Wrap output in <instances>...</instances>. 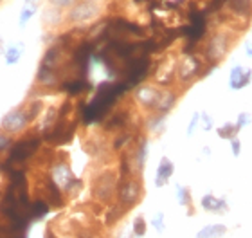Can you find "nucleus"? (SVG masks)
Returning <instances> with one entry per match:
<instances>
[{
  "mask_svg": "<svg viewBox=\"0 0 252 238\" xmlns=\"http://www.w3.org/2000/svg\"><path fill=\"white\" fill-rule=\"evenodd\" d=\"M252 123V116L249 114V112H240L236 117V125L240 128H245L247 125H251Z\"/></svg>",
  "mask_w": 252,
  "mask_h": 238,
  "instance_id": "nucleus-28",
  "label": "nucleus"
},
{
  "mask_svg": "<svg viewBox=\"0 0 252 238\" xmlns=\"http://www.w3.org/2000/svg\"><path fill=\"white\" fill-rule=\"evenodd\" d=\"M177 199H179L180 206H191V191L186 186H177Z\"/></svg>",
  "mask_w": 252,
  "mask_h": 238,
  "instance_id": "nucleus-25",
  "label": "nucleus"
},
{
  "mask_svg": "<svg viewBox=\"0 0 252 238\" xmlns=\"http://www.w3.org/2000/svg\"><path fill=\"white\" fill-rule=\"evenodd\" d=\"M229 143H231L232 155H234V157H240V154H242V141L238 137H234V139H231Z\"/></svg>",
  "mask_w": 252,
  "mask_h": 238,
  "instance_id": "nucleus-32",
  "label": "nucleus"
},
{
  "mask_svg": "<svg viewBox=\"0 0 252 238\" xmlns=\"http://www.w3.org/2000/svg\"><path fill=\"white\" fill-rule=\"evenodd\" d=\"M166 127V114H157L152 112V117H148L146 128L150 134H160Z\"/></svg>",
  "mask_w": 252,
  "mask_h": 238,
  "instance_id": "nucleus-19",
  "label": "nucleus"
},
{
  "mask_svg": "<svg viewBox=\"0 0 252 238\" xmlns=\"http://www.w3.org/2000/svg\"><path fill=\"white\" fill-rule=\"evenodd\" d=\"M242 128L238 127L236 121H227L223 123L221 127L216 128V134H218V137L220 139H227V141H231V139L238 137V132H240Z\"/></svg>",
  "mask_w": 252,
  "mask_h": 238,
  "instance_id": "nucleus-20",
  "label": "nucleus"
},
{
  "mask_svg": "<svg viewBox=\"0 0 252 238\" xmlns=\"http://www.w3.org/2000/svg\"><path fill=\"white\" fill-rule=\"evenodd\" d=\"M146 228H148V224H146V220H144V217H142V215H137V217L133 218V226H131L133 237L135 238L144 237V235H146Z\"/></svg>",
  "mask_w": 252,
  "mask_h": 238,
  "instance_id": "nucleus-23",
  "label": "nucleus"
},
{
  "mask_svg": "<svg viewBox=\"0 0 252 238\" xmlns=\"http://www.w3.org/2000/svg\"><path fill=\"white\" fill-rule=\"evenodd\" d=\"M106 2L105 0H78L76 4L67 11V26L74 29L94 26L105 15Z\"/></svg>",
  "mask_w": 252,
  "mask_h": 238,
  "instance_id": "nucleus-2",
  "label": "nucleus"
},
{
  "mask_svg": "<svg viewBox=\"0 0 252 238\" xmlns=\"http://www.w3.org/2000/svg\"><path fill=\"white\" fill-rule=\"evenodd\" d=\"M60 83V74L56 70L45 69V67H40L36 74V85L43 87V89H53V87H58Z\"/></svg>",
  "mask_w": 252,
  "mask_h": 238,
  "instance_id": "nucleus-16",
  "label": "nucleus"
},
{
  "mask_svg": "<svg viewBox=\"0 0 252 238\" xmlns=\"http://www.w3.org/2000/svg\"><path fill=\"white\" fill-rule=\"evenodd\" d=\"M2 53H5V51H4V40L0 38V54H2Z\"/></svg>",
  "mask_w": 252,
  "mask_h": 238,
  "instance_id": "nucleus-37",
  "label": "nucleus"
},
{
  "mask_svg": "<svg viewBox=\"0 0 252 238\" xmlns=\"http://www.w3.org/2000/svg\"><path fill=\"white\" fill-rule=\"evenodd\" d=\"M177 101H179V94H177L173 89H169V87H162L157 105H155V110L153 112H157V114H166V116H168L169 112L175 108Z\"/></svg>",
  "mask_w": 252,
  "mask_h": 238,
  "instance_id": "nucleus-12",
  "label": "nucleus"
},
{
  "mask_svg": "<svg viewBox=\"0 0 252 238\" xmlns=\"http://www.w3.org/2000/svg\"><path fill=\"white\" fill-rule=\"evenodd\" d=\"M24 2H26V5H34V7H38L42 0H24Z\"/></svg>",
  "mask_w": 252,
  "mask_h": 238,
  "instance_id": "nucleus-33",
  "label": "nucleus"
},
{
  "mask_svg": "<svg viewBox=\"0 0 252 238\" xmlns=\"http://www.w3.org/2000/svg\"><path fill=\"white\" fill-rule=\"evenodd\" d=\"M227 233V228L223 224H211V226H205L198 231L196 238H221Z\"/></svg>",
  "mask_w": 252,
  "mask_h": 238,
  "instance_id": "nucleus-18",
  "label": "nucleus"
},
{
  "mask_svg": "<svg viewBox=\"0 0 252 238\" xmlns=\"http://www.w3.org/2000/svg\"><path fill=\"white\" fill-rule=\"evenodd\" d=\"M31 123L27 119V114L24 110V105L18 106V108H13L9 110L7 114L4 116L2 123H0V130H4L5 134H9V136H18L29 127Z\"/></svg>",
  "mask_w": 252,
  "mask_h": 238,
  "instance_id": "nucleus-7",
  "label": "nucleus"
},
{
  "mask_svg": "<svg viewBox=\"0 0 252 238\" xmlns=\"http://www.w3.org/2000/svg\"><path fill=\"white\" fill-rule=\"evenodd\" d=\"M205 65H209L204 60V56H198V54H182L177 60V81L180 85H191L194 79L205 76Z\"/></svg>",
  "mask_w": 252,
  "mask_h": 238,
  "instance_id": "nucleus-3",
  "label": "nucleus"
},
{
  "mask_svg": "<svg viewBox=\"0 0 252 238\" xmlns=\"http://www.w3.org/2000/svg\"><path fill=\"white\" fill-rule=\"evenodd\" d=\"M22 53H24V43H16V45H11L7 51H5V64L7 65H15L18 64Z\"/></svg>",
  "mask_w": 252,
  "mask_h": 238,
  "instance_id": "nucleus-21",
  "label": "nucleus"
},
{
  "mask_svg": "<svg viewBox=\"0 0 252 238\" xmlns=\"http://www.w3.org/2000/svg\"><path fill=\"white\" fill-rule=\"evenodd\" d=\"M2 2H4V0H0V4H2Z\"/></svg>",
  "mask_w": 252,
  "mask_h": 238,
  "instance_id": "nucleus-39",
  "label": "nucleus"
},
{
  "mask_svg": "<svg viewBox=\"0 0 252 238\" xmlns=\"http://www.w3.org/2000/svg\"><path fill=\"white\" fill-rule=\"evenodd\" d=\"M238 40V34L234 33V29H229V27H218L211 33L207 42H205L204 47V60L211 67H216V65L223 62L227 58V54L231 53L232 45Z\"/></svg>",
  "mask_w": 252,
  "mask_h": 238,
  "instance_id": "nucleus-1",
  "label": "nucleus"
},
{
  "mask_svg": "<svg viewBox=\"0 0 252 238\" xmlns=\"http://www.w3.org/2000/svg\"><path fill=\"white\" fill-rule=\"evenodd\" d=\"M45 238H56V237H54V233L51 229H47V231H45Z\"/></svg>",
  "mask_w": 252,
  "mask_h": 238,
  "instance_id": "nucleus-36",
  "label": "nucleus"
},
{
  "mask_svg": "<svg viewBox=\"0 0 252 238\" xmlns=\"http://www.w3.org/2000/svg\"><path fill=\"white\" fill-rule=\"evenodd\" d=\"M76 2H78V0H47L49 5H53V7H56V9L65 11V13H67Z\"/></svg>",
  "mask_w": 252,
  "mask_h": 238,
  "instance_id": "nucleus-26",
  "label": "nucleus"
},
{
  "mask_svg": "<svg viewBox=\"0 0 252 238\" xmlns=\"http://www.w3.org/2000/svg\"><path fill=\"white\" fill-rule=\"evenodd\" d=\"M13 144H15V139H13V136L5 134L4 130H0V157H2V155H5L7 152H11Z\"/></svg>",
  "mask_w": 252,
  "mask_h": 238,
  "instance_id": "nucleus-24",
  "label": "nucleus"
},
{
  "mask_svg": "<svg viewBox=\"0 0 252 238\" xmlns=\"http://www.w3.org/2000/svg\"><path fill=\"white\" fill-rule=\"evenodd\" d=\"M152 226L157 229L158 233H162L164 229H166V224H164V215H162V213H157V215H155V218L152 220Z\"/></svg>",
  "mask_w": 252,
  "mask_h": 238,
  "instance_id": "nucleus-29",
  "label": "nucleus"
},
{
  "mask_svg": "<svg viewBox=\"0 0 252 238\" xmlns=\"http://www.w3.org/2000/svg\"><path fill=\"white\" fill-rule=\"evenodd\" d=\"M49 177H51V180L58 186L63 193H65L68 186L76 180V175H74L72 168H70V164H68L67 161H54L53 166H51Z\"/></svg>",
  "mask_w": 252,
  "mask_h": 238,
  "instance_id": "nucleus-8",
  "label": "nucleus"
},
{
  "mask_svg": "<svg viewBox=\"0 0 252 238\" xmlns=\"http://www.w3.org/2000/svg\"><path fill=\"white\" fill-rule=\"evenodd\" d=\"M245 53H247V56L252 58V42H249L247 45H245Z\"/></svg>",
  "mask_w": 252,
  "mask_h": 238,
  "instance_id": "nucleus-34",
  "label": "nucleus"
},
{
  "mask_svg": "<svg viewBox=\"0 0 252 238\" xmlns=\"http://www.w3.org/2000/svg\"><path fill=\"white\" fill-rule=\"evenodd\" d=\"M198 123H200V112H194L193 117H191V121H189V125H188V136H193L196 127H198Z\"/></svg>",
  "mask_w": 252,
  "mask_h": 238,
  "instance_id": "nucleus-30",
  "label": "nucleus"
},
{
  "mask_svg": "<svg viewBox=\"0 0 252 238\" xmlns=\"http://www.w3.org/2000/svg\"><path fill=\"white\" fill-rule=\"evenodd\" d=\"M121 238H130V237H121Z\"/></svg>",
  "mask_w": 252,
  "mask_h": 238,
  "instance_id": "nucleus-38",
  "label": "nucleus"
},
{
  "mask_svg": "<svg viewBox=\"0 0 252 238\" xmlns=\"http://www.w3.org/2000/svg\"><path fill=\"white\" fill-rule=\"evenodd\" d=\"M67 13L62 9H56L53 5H49L43 9V16H42V22L43 26L47 27L49 31H58L62 29L63 26H67Z\"/></svg>",
  "mask_w": 252,
  "mask_h": 238,
  "instance_id": "nucleus-10",
  "label": "nucleus"
},
{
  "mask_svg": "<svg viewBox=\"0 0 252 238\" xmlns=\"http://www.w3.org/2000/svg\"><path fill=\"white\" fill-rule=\"evenodd\" d=\"M200 123H202V128L204 130H211V128L215 127V123H213V117L209 116V114H200Z\"/></svg>",
  "mask_w": 252,
  "mask_h": 238,
  "instance_id": "nucleus-31",
  "label": "nucleus"
},
{
  "mask_svg": "<svg viewBox=\"0 0 252 238\" xmlns=\"http://www.w3.org/2000/svg\"><path fill=\"white\" fill-rule=\"evenodd\" d=\"M125 213H126V209L119 202H117V204H112V206L108 207V213H106V226H114Z\"/></svg>",
  "mask_w": 252,
  "mask_h": 238,
  "instance_id": "nucleus-22",
  "label": "nucleus"
},
{
  "mask_svg": "<svg viewBox=\"0 0 252 238\" xmlns=\"http://www.w3.org/2000/svg\"><path fill=\"white\" fill-rule=\"evenodd\" d=\"M175 173V164L169 157H162L157 166V175H155V186L162 188L169 182L171 175Z\"/></svg>",
  "mask_w": 252,
  "mask_h": 238,
  "instance_id": "nucleus-14",
  "label": "nucleus"
},
{
  "mask_svg": "<svg viewBox=\"0 0 252 238\" xmlns=\"http://www.w3.org/2000/svg\"><path fill=\"white\" fill-rule=\"evenodd\" d=\"M24 110H26L29 123H34L38 117L42 116V112L45 110V105H43V101H40V100L27 101L26 105H24Z\"/></svg>",
  "mask_w": 252,
  "mask_h": 238,
  "instance_id": "nucleus-17",
  "label": "nucleus"
},
{
  "mask_svg": "<svg viewBox=\"0 0 252 238\" xmlns=\"http://www.w3.org/2000/svg\"><path fill=\"white\" fill-rule=\"evenodd\" d=\"M117 184L119 177L114 170H105L95 175L92 182V197L101 204H112V201L117 197Z\"/></svg>",
  "mask_w": 252,
  "mask_h": 238,
  "instance_id": "nucleus-5",
  "label": "nucleus"
},
{
  "mask_svg": "<svg viewBox=\"0 0 252 238\" xmlns=\"http://www.w3.org/2000/svg\"><path fill=\"white\" fill-rule=\"evenodd\" d=\"M78 238H94L92 237V233H89V231H83V233H79Z\"/></svg>",
  "mask_w": 252,
  "mask_h": 238,
  "instance_id": "nucleus-35",
  "label": "nucleus"
},
{
  "mask_svg": "<svg viewBox=\"0 0 252 238\" xmlns=\"http://www.w3.org/2000/svg\"><path fill=\"white\" fill-rule=\"evenodd\" d=\"M40 119V125H38V132L40 134H47L54 128V125L58 123L60 119V108L56 106H47L45 110L42 112V116L38 117Z\"/></svg>",
  "mask_w": 252,
  "mask_h": 238,
  "instance_id": "nucleus-15",
  "label": "nucleus"
},
{
  "mask_svg": "<svg viewBox=\"0 0 252 238\" xmlns=\"http://www.w3.org/2000/svg\"><path fill=\"white\" fill-rule=\"evenodd\" d=\"M160 90H162V87L157 83H141L133 90V101L141 106L142 110H146L152 114V112L155 110V105H157V101H158Z\"/></svg>",
  "mask_w": 252,
  "mask_h": 238,
  "instance_id": "nucleus-6",
  "label": "nucleus"
},
{
  "mask_svg": "<svg viewBox=\"0 0 252 238\" xmlns=\"http://www.w3.org/2000/svg\"><path fill=\"white\" fill-rule=\"evenodd\" d=\"M177 56H166V58L158 64V67L153 72V83L160 85V87H169V85L177 81Z\"/></svg>",
  "mask_w": 252,
  "mask_h": 238,
  "instance_id": "nucleus-9",
  "label": "nucleus"
},
{
  "mask_svg": "<svg viewBox=\"0 0 252 238\" xmlns=\"http://www.w3.org/2000/svg\"><path fill=\"white\" fill-rule=\"evenodd\" d=\"M144 188H142L141 177L137 173H128L121 177L119 184H117V202L125 207L126 211L137 206V202L142 199Z\"/></svg>",
  "mask_w": 252,
  "mask_h": 238,
  "instance_id": "nucleus-4",
  "label": "nucleus"
},
{
  "mask_svg": "<svg viewBox=\"0 0 252 238\" xmlns=\"http://www.w3.org/2000/svg\"><path fill=\"white\" fill-rule=\"evenodd\" d=\"M252 81V70L243 67V65H236L231 69V74H229V87L232 90H242L245 89L249 83Z\"/></svg>",
  "mask_w": 252,
  "mask_h": 238,
  "instance_id": "nucleus-11",
  "label": "nucleus"
},
{
  "mask_svg": "<svg viewBox=\"0 0 252 238\" xmlns=\"http://www.w3.org/2000/svg\"><path fill=\"white\" fill-rule=\"evenodd\" d=\"M202 209L209 213H216V215H221V213L229 211V204H227L225 199H220V197L213 195V193H207V195L202 197Z\"/></svg>",
  "mask_w": 252,
  "mask_h": 238,
  "instance_id": "nucleus-13",
  "label": "nucleus"
},
{
  "mask_svg": "<svg viewBox=\"0 0 252 238\" xmlns=\"http://www.w3.org/2000/svg\"><path fill=\"white\" fill-rule=\"evenodd\" d=\"M34 13H36V7H34V5H26V7L22 9V13H20V26H26L27 22L32 18V15H34Z\"/></svg>",
  "mask_w": 252,
  "mask_h": 238,
  "instance_id": "nucleus-27",
  "label": "nucleus"
}]
</instances>
